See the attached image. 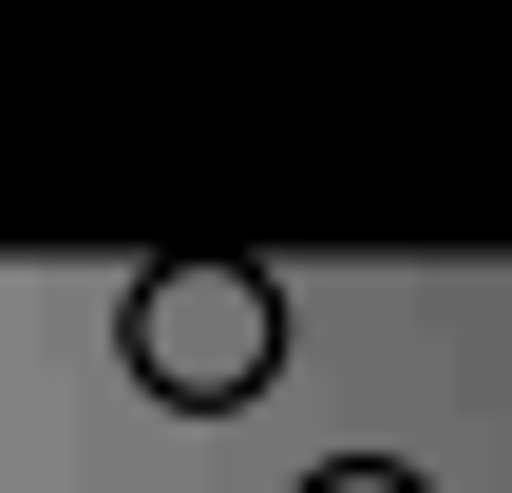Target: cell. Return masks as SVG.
Returning a JSON list of instances; mask_svg holds the SVG:
<instances>
[{
  "label": "cell",
  "instance_id": "6da1fadb",
  "mask_svg": "<svg viewBox=\"0 0 512 493\" xmlns=\"http://www.w3.org/2000/svg\"><path fill=\"white\" fill-rule=\"evenodd\" d=\"M114 361H133V399H171V418H247V399L285 380V285H266L247 247H171V266H133Z\"/></svg>",
  "mask_w": 512,
  "mask_h": 493
},
{
  "label": "cell",
  "instance_id": "7a4b0ae2",
  "mask_svg": "<svg viewBox=\"0 0 512 493\" xmlns=\"http://www.w3.org/2000/svg\"><path fill=\"white\" fill-rule=\"evenodd\" d=\"M304 493H437V475H399V456H323Z\"/></svg>",
  "mask_w": 512,
  "mask_h": 493
}]
</instances>
